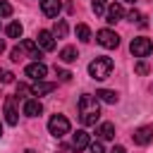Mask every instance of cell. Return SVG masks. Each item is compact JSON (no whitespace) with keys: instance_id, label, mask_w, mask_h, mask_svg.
<instances>
[{"instance_id":"3957f363","label":"cell","mask_w":153,"mask_h":153,"mask_svg":"<svg viewBox=\"0 0 153 153\" xmlns=\"http://www.w3.org/2000/svg\"><path fill=\"white\" fill-rule=\"evenodd\" d=\"M69 129H72V124H69V120H67L65 115H53V117L48 120V131H50L55 139H62L65 134H69Z\"/></svg>"},{"instance_id":"52a82bcc","label":"cell","mask_w":153,"mask_h":153,"mask_svg":"<svg viewBox=\"0 0 153 153\" xmlns=\"http://www.w3.org/2000/svg\"><path fill=\"white\" fill-rule=\"evenodd\" d=\"M153 141V127L151 124H146V127H139L136 131H134V143H139V146H146V143H151Z\"/></svg>"},{"instance_id":"9c48e42d","label":"cell","mask_w":153,"mask_h":153,"mask_svg":"<svg viewBox=\"0 0 153 153\" xmlns=\"http://www.w3.org/2000/svg\"><path fill=\"white\" fill-rule=\"evenodd\" d=\"M5 120H7V124H17L19 122V112L14 108V96L5 98Z\"/></svg>"},{"instance_id":"1f68e13d","label":"cell","mask_w":153,"mask_h":153,"mask_svg":"<svg viewBox=\"0 0 153 153\" xmlns=\"http://www.w3.org/2000/svg\"><path fill=\"white\" fill-rule=\"evenodd\" d=\"M124 2H131V5H134V2H136V0H124Z\"/></svg>"},{"instance_id":"30bf717a","label":"cell","mask_w":153,"mask_h":153,"mask_svg":"<svg viewBox=\"0 0 153 153\" xmlns=\"http://www.w3.org/2000/svg\"><path fill=\"white\" fill-rule=\"evenodd\" d=\"M88 143H91V139L84 129H76V134H72V148L74 151H84V148H88Z\"/></svg>"},{"instance_id":"8fae6325","label":"cell","mask_w":153,"mask_h":153,"mask_svg":"<svg viewBox=\"0 0 153 153\" xmlns=\"http://www.w3.org/2000/svg\"><path fill=\"white\" fill-rule=\"evenodd\" d=\"M62 10V2L60 0H41V12L45 17H57Z\"/></svg>"},{"instance_id":"2e32d148","label":"cell","mask_w":153,"mask_h":153,"mask_svg":"<svg viewBox=\"0 0 153 153\" xmlns=\"http://www.w3.org/2000/svg\"><path fill=\"white\" fill-rule=\"evenodd\" d=\"M96 98L98 100H103V103H108V105H115L120 98H117V93L115 91H110V88H100V91H96Z\"/></svg>"},{"instance_id":"ffe728a7","label":"cell","mask_w":153,"mask_h":153,"mask_svg":"<svg viewBox=\"0 0 153 153\" xmlns=\"http://www.w3.org/2000/svg\"><path fill=\"white\" fill-rule=\"evenodd\" d=\"M22 31H24V29H22V24H19V22L7 24V29H5V33H7L10 38H19V36H22Z\"/></svg>"},{"instance_id":"4dcf8cb0","label":"cell","mask_w":153,"mask_h":153,"mask_svg":"<svg viewBox=\"0 0 153 153\" xmlns=\"http://www.w3.org/2000/svg\"><path fill=\"white\" fill-rule=\"evenodd\" d=\"M2 50H5V41L0 38V53H2Z\"/></svg>"},{"instance_id":"ac0fdd59","label":"cell","mask_w":153,"mask_h":153,"mask_svg":"<svg viewBox=\"0 0 153 153\" xmlns=\"http://www.w3.org/2000/svg\"><path fill=\"white\" fill-rule=\"evenodd\" d=\"M96 134H98L100 139H112V136H115V124H112V122H103V124L96 129Z\"/></svg>"},{"instance_id":"4316f807","label":"cell","mask_w":153,"mask_h":153,"mask_svg":"<svg viewBox=\"0 0 153 153\" xmlns=\"http://www.w3.org/2000/svg\"><path fill=\"white\" fill-rule=\"evenodd\" d=\"M55 72H57V76H60L62 81H69V79H72V74H69L67 69H57V67H55Z\"/></svg>"},{"instance_id":"cb8c5ba5","label":"cell","mask_w":153,"mask_h":153,"mask_svg":"<svg viewBox=\"0 0 153 153\" xmlns=\"http://www.w3.org/2000/svg\"><path fill=\"white\" fill-rule=\"evenodd\" d=\"M88 148H91V153H105V148H103V143H100V141H91V143H88Z\"/></svg>"},{"instance_id":"603a6c76","label":"cell","mask_w":153,"mask_h":153,"mask_svg":"<svg viewBox=\"0 0 153 153\" xmlns=\"http://www.w3.org/2000/svg\"><path fill=\"white\" fill-rule=\"evenodd\" d=\"M105 5H108V0H93V12L96 14H103L105 12Z\"/></svg>"},{"instance_id":"7402d4cb","label":"cell","mask_w":153,"mask_h":153,"mask_svg":"<svg viewBox=\"0 0 153 153\" xmlns=\"http://www.w3.org/2000/svg\"><path fill=\"white\" fill-rule=\"evenodd\" d=\"M12 14V5L7 0H0V17H10Z\"/></svg>"},{"instance_id":"d6986e66","label":"cell","mask_w":153,"mask_h":153,"mask_svg":"<svg viewBox=\"0 0 153 153\" xmlns=\"http://www.w3.org/2000/svg\"><path fill=\"white\" fill-rule=\"evenodd\" d=\"M53 36H55V38H65V36H67V22H65V19H57V22H55Z\"/></svg>"},{"instance_id":"7a4b0ae2","label":"cell","mask_w":153,"mask_h":153,"mask_svg":"<svg viewBox=\"0 0 153 153\" xmlns=\"http://www.w3.org/2000/svg\"><path fill=\"white\" fill-rule=\"evenodd\" d=\"M110 72H112V60L110 57H96L91 65H88V74L96 79V81H103V79H108L110 76Z\"/></svg>"},{"instance_id":"e0dca14e","label":"cell","mask_w":153,"mask_h":153,"mask_svg":"<svg viewBox=\"0 0 153 153\" xmlns=\"http://www.w3.org/2000/svg\"><path fill=\"white\" fill-rule=\"evenodd\" d=\"M76 57H79V53H76L74 45H65V48L60 50V60H62V62H74Z\"/></svg>"},{"instance_id":"4fadbf2b","label":"cell","mask_w":153,"mask_h":153,"mask_svg":"<svg viewBox=\"0 0 153 153\" xmlns=\"http://www.w3.org/2000/svg\"><path fill=\"white\" fill-rule=\"evenodd\" d=\"M122 17H124V10H122V5H117V2L110 5L108 12H105V22H108V24H115V22H120Z\"/></svg>"},{"instance_id":"d4e9b609","label":"cell","mask_w":153,"mask_h":153,"mask_svg":"<svg viewBox=\"0 0 153 153\" xmlns=\"http://www.w3.org/2000/svg\"><path fill=\"white\" fill-rule=\"evenodd\" d=\"M10 55H12V60H14V62L24 60V53H22V48H19V45H17V48H12V53H10Z\"/></svg>"},{"instance_id":"6da1fadb","label":"cell","mask_w":153,"mask_h":153,"mask_svg":"<svg viewBox=\"0 0 153 153\" xmlns=\"http://www.w3.org/2000/svg\"><path fill=\"white\" fill-rule=\"evenodd\" d=\"M98 117H100L98 98H96V96L84 93V96L79 98V120H81V124L91 127V124H96V122H98Z\"/></svg>"},{"instance_id":"d6a6232c","label":"cell","mask_w":153,"mask_h":153,"mask_svg":"<svg viewBox=\"0 0 153 153\" xmlns=\"http://www.w3.org/2000/svg\"><path fill=\"white\" fill-rule=\"evenodd\" d=\"M24 153H33V151H24Z\"/></svg>"},{"instance_id":"5b68a950","label":"cell","mask_w":153,"mask_h":153,"mask_svg":"<svg viewBox=\"0 0 153 153\" xmlns=\"http://www.w3.org/2000/svg\"><path fill=\"white\" fill-rule=\"evenodd\" d=\"M96 41H98L103 48H117V45H120V36H117L115 31H110V29H100V31L96 33Z\"/></svg>"},{"instance_id":"484cf974","label":"cell","mask_w":153,"mask_h":153,"mask_svg":"<svg viewBox=\"0 0 153 153\" xmlns=\"http://www.w3.org/2000/svg\"><path fill=\"white\" fill-rule=\"evenodd\" d=\"M0 81L2 84H10V81H14V74L12 72H0Z\"/></svg>"},{"instance_id":"7c38bea8","label":"cell","mask_w":153,"mask_h":153,"mask_svg":"<svg viewBox=\"0 0 153 153\" xmlns=\"http://www.w3.org/2000/svg\"><path fill=\"white\" fill-rule=\"evenodd\" d=\"M41 112H43V105H41L36 98H26V100H24V115H26V117H38Z\"/></svg>"},{"instance_id":"836d02e7","label":"cell","mask_w":153,"mask_h":153,"mask_svg":"<svg viewBox=\"0 0 153 153\" xmlns=\"http://www.w3.org/2000/svg\"><path fill=\"white\" fill-rule=\"evenodd\" d=\"M0 134H2V124H0Z\"/></svg>"},{"instance_id":"277c9868","label":"cell","mask_w":153,"mask_h":153,"mask_svg":"<svg viewBox=\"0 0 153 153\" xmlns=\"http://www.w3.org/2000/svg\"><path fill=\"white\" fill-rule=\"evenodd\" d=\"M129 50H131V55H134V57H148V55H151V50H153V43H151V38L139 36V38H131Z\"/></svg>"},{"instance_id":"ba28073f","label":"cell","mask_w":153,"mask_h":153,"mask_svg":"<svg viewBox=\"0 0 153 153\" xmlns=\"http://www.w3.org/2000/svg\"><path fill=\"white\" fill-rule=\"evenodd\" d=\"M36 38H38L36 43H38L41 50H55V36H53V31H45L43 29V31H38Z\"/></svg>"},{"instance_id":"8992f818","label":"cell","mask_w":153,"mask_h":153,"mask_svg":"<svg viewBox=\"0 0 153 153\" xmlns=\"http://www.w3.org/2000/svg\"><path fill=\"white\" fill-rule=\"evenodd\" d=\"M24 74L29 76V79H33V81H41L45 74H48V67L43 65V62H31V65H26V69H24Z\"/></svg>"},{"instance_id":"5bb4252c","label":"cell","mask_w":153,"mask_h":153,"mask_svg":"<svg viewBox=\"0 0 153 153\" xmlns=\"http://www.w3.org/2000/svg\"><path fill=\"white\" fill-rule=\"evenodd\" d=\"M19 48H22V53H26L29 57H41V48H38V43H33V41H29V38H24L22 43H19Z\"/></svg>"},{"instance_id":"9a60e30c","label":"cell","mask_w":153,"mask_h":153,"mask_svg":"<svg viewBox=\"0 0 153 153\" xmlns=\"http://www.w3.org/2000/svg\"><path fill=\"white\" fill-rule=\"evenodd\" d=\"M50 91H55V84L53 81H36L33 86H31V93L33 96H43V93H50Z\"/></svg>"},{"instance_id":"44dd1931","label":"cell","mask_w":153,"mask_h":153,"mask_svg":"<svg viewBox=\"0 0 153 153\" xmlns=\"http://www.w3.org/2000/svg\"><path fill=\"white\" fill-rule=\"evenodd\" d=\"M76 38L84 41V43H88V41H91V29H88L86 24H79V26H76Z\"/></svg>"},{"instance_id":"f1b7e54d","label":"cell","mask_w":153,"mask_h":153,"mask_svg":"<svg viewBox=\"0 0 153 153\" xmlns=\"http://www.w3.org/2000/svg\"><path fill=\"white\" fill-rule=\"evenodd\" d=\"M129 19H131V22H141V14H139L136 10H131V12H129ZM141 24H143V22H141Z\"/></svg>"},{"instance_id":"f546056e","label":"cell","mask_w":153,"mask_h":153,"mask_svg":"<svg viewBox=\"0 0 153 153\" xmlns=\"http://www.w3.org/2000/svg\"><path fill=\"white\" fill-rule=\"evenodd\" d=\"M110 153H127V148H124V146H115Z\"/></svg>"},{"instance_id":"83f0119b","label":"cell","mask_w":153,"mask_h":153,"mask_svg":"<svg viewBox=\"0 0 153 153\" xmlns=\"http://www.w3.org/2000/svg\"><path fill=\"white\" fill-rule=\"evenodd\" d=\"M136 72H139V74H148V65H146L143 60H141V62H136Z\"/></svg>"}]
</instances>
